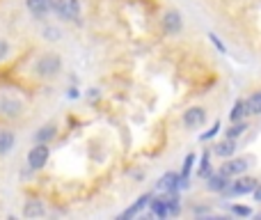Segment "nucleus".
I'll list each match as a JSON object with an SVG mask.
<instances>
[{
	"label": "nucleus",
	"instance_id": "15",
	"mask_svg": "<svg viewBox=\"0 0 261 220\" xmlns=\"http://www.w3.org/2000/svg\"><path fill=\"white\" fill-rule=\"evenodd\" d=\"M149 202H151V195H149V193H144L142 198H138V202H135L133 207H128L126 211H124V213H122V216H119V218H126V220H128V218H133L135 213H140V211H142V209L147 207Z\"/></svg>",
	"mask_w": 261,
	"mask_h": 220
},
{
	"label": "nucleus",
	"instance_id": "21",
	"mask_svg": "<svg viewBox=\"0 0 261 220\" xmlns=\"http://www.w3.org/2000/svg\"><path fill=\"white\" fill-rule=\"evenodd\" d=\"M208 165H211V154L204 152V154H202V163H199L197 175H199V177H208Z\"/></svg>",
	"mask_w": 261,
	"mask_h": 220
},
{
	"label": "nucleus",
	"instance_id": "11",
	"mask_svg": "<svg viewBox=\"0 0 261 220\" xmlns=\"http://www.w3.org/2000/svg\"><path fill=\"white\" fill-rule=\"evenodd\" d=\"M16 147V133L9 129H0V156H7Z\"/></svg>",
	"mask_w": 261,
	"mask_h": 220
},
{
	"label": "nucleus",
	"instance_id": "25",
	"mask_svg": "<svg viewBox=\"0 0 261 220\" xmlns=\"http://www.w3.org/2000/svg\"><path fill=\"white\" fill-rule=\"evenodd\" d=\"M218 131H220V121H216V124H213V126H211V129H208V131H206V133H202V138H199V140H204V142H206V140H211V138H213V135H216V133H218Z\"/></svg>",
	"mask_w": 261,
	"mask_h": 220
},
{
	"label": "nucleus",
	"instance_id": "16",
	"mask_svg": "<svg viewBox=\"0 0 261 220\" xmlns=\"http://www.w3.org/2000/svg\"><path fill=\"white\" fill-rule=\"evenodd\" d=\"M234 152H236V144H234V140L231 138H227V140H222L220 144H216V154L218 156H222V158L234 156Z\"/></svg>",
	"mask_w": 261,
	"mask_h": 220
},
{
	"label": "nucleus",
	"instance_id": "1",
	"mask_svg": "<svg viewBox=\"0 0 261 220\" xmlns=\"http://www.w3.org/2000/svg\"><path fill=\"white\" fill-rule=\"evenodd\" d=\"M35 71L39 78H58L62 74V58L58 53H41L35 62Z\"/></svg>",
	"mask_w": 261,
	"mask_h": 220
},
{
	"label": "nucleus",
	"instance_id": "22",
	"mask_svg": "<svg viewBox=\"0 0 261 220\" xmlns=\"http://www.w3.org/2000/svg\"><path fill=\"white\" fill-rule=\"evenodd\" d=\"M9 55H12V44H9L7 39H0V62L7 60Z\"/></svg>",
	"mask_w": 261,
	"mask_h": 220
},
{
	"label": "nucleus",
	"instance_id": "23",
	"mask_svg": "<svg viewBox=\"0 0 261 220\" xmlns=\"http://www.w3.org/2000/svg\"><path fill=\"white\" fill-rule=\"evenodd\" d=\"M44 37L48 41H58L60 39V30L58 28H44Z\"/></svg>",
	"mask_w": 261,
	"mask_h": 220
},
{
	"label": "nucleus",
	"instance_id": "19",
	"mask_svg": "<svg viewBox=\"0 0 261 220\" xmlns=\"http://www.w3.org/2000/svg\"><path fill=\"white\" fill-rule=\"evenodd\" d=\"M245 131H248V121H243V119H239V121H234V124L227 129V138H231V140H236L239 135H243Z\"/></svg>",
	"mask_w": 261,
	"mask_h": 220
},
{
	"label": "nucleus",
	"instance_id": "9",
	"mask_svg": "<svg viewBox=\"0 0 261 220\" xmlns=\"http://www.w3.org/2000/svg\"><path fill=\"white\" fill-rule=\"evenodd\" d=\"M181 28H184V21H181L179 12H167L165 16H163V30H165L167 35H176V32H181Z\"/></svg>",
	"mask_w": 261,
	"mask_h": 220
},
{
	"label": "nucleus",
	"instance_id": "27",
	"mask_svg": "<svg viewBox=\"0 0 261 220\" xmlns=\"http://www.w3.org/2000/svg\"><path fill=\"white\" fill-rule=\"evenodd\" d=\"M208 37H211V41H213V44H216V48H218V51H225V46H222V41L218 39L216 35H208Z\"/></svg>",
	"mask_w": 261,
	"mask_h": 220
},
{
	"label": "nucleus",
	"instance_id": "5",
	"mask_svg": "<svg viewBox=\"0 0 261 220\" xmlns=\"http://www.w3.org/2000/svg\"><path fill=\"white\" fill-rule=\"evenodd\" d=\"M53 3L55 0H25V7L37 21H44L53 12Z\"/></svg>",
	"mask_w": 261,
	"mask_h": 220
},
{
	"label": "nucleus",
	"instance_id": "6",
	"mask_svg": "<svg viewBox=\"0 0 261 220\" xmlns=\"http://www.w3.org/2000/svg\"><path fill=\"white\" fill-rule=\"evenodd\" d=\"M257 184L259 181L252 179V177H243V179H239V181H234V184L227 186L225 193L227 195H248V193H252V190L257 188Z\"/></svg>",
	"mask_w": 261,
	"mask_h": 220
},
{
	"label": "nucleus",
	"instance_id": "17",
	"mask_svg": "<svg viewBox=\"0 0 261 220\" xmlns=\"http://www.w3.org/2000/svg\"><path fill=\"white\" fill-rule=\"evenodd\" d=\"M23 216H25V218H39V216H44V207H41V202H35V200L25 202Z\"/></svg>",
	"mask_w": 261,
	"mask_h": 220
},
{
	"label": "nucleus",
	"instance_id": "29",
	"mask_svg": "<svg viewBox=\"0 0 261 220\" xmlns=\"http://www.w3.org/2000/svg\"><path fill=\"white\" fill-rule=\"evenodd\" d=\"M87 99L96 101V99H99V90H90V92H87Z\"/></svg>",
	"mask_w": 261,
	"mask_h": 220
},
{
	"label": "nucleus",
	"instance_id": "20",
	"mask_svg": "<svg viewBox=\"0 0 261 220\" xmlns=\"http://www.w3.org/2000/svg\"><path fill=\"white\" fill-rule=\"evenodd\" d=\"M245 115H248V108H245V101H236V106H234V110H231L229 119H231V121H239V119H243Z\"/></svg>",
	"mask_w": 261,
	"mask_h": 220
},
{
	"label": "nucleus",
	"instance_id": "14",
	"mask_svg": "<svg viewBox=\"0 0 261 220\" xmlns=\"http://www.w3.org/2000/svg\"><path fill=\"white\" fill-rule=\"evenodd\" d=\"M55 135H58V126H55V124H44L35 133V142H46V144H48Z\"/></svg>",
	"mask_w": 261,
	"mask_h": 220
},
{
	"label": "nucleus",
	"instance_id": "24",
	"mask_svg": "<svg viewBox=\"0 0 261 220\" xmlns=\"http://www.w3.org/2000/svg\"><path fill=\"white\" fill-rule=\"evenodd\" d=\"M231 211H234L236 216H241V218H248V216H252V211H250L248 207H241V204H234V207H231Z\"/></svg>",
	"mask_w": 261,
	"mask_h": 220
},
{
	"label": "nucleus",
	"instance_id": "28",
	"mask_svg": "<svg viewBox=\"0 0 261 220\" xmlns=\"http://www.w3.org/2000/svg\"><path fill=\"white\" fill-rule=\"evenodd\" d=\"M252 195H254V200H257V202H261V184H257V188L252 190Z\"/></svg>",
	"mask_w": 261,
	"mask_h": 220
},
{
	"label": "nucleus",
	"instance_id": "26",
	"mask_svg": "<svg viewBox=\"0 0 261 220\" xmlns=\"http://www.w3.org/2000/svg\"><path fill=\"white\" fill-rule=\"evenodd\" d=\"M67 96H69V99H78V96H81V92H78V87H69Z\"/></svg>",
	"mask_w": 261,
	"mask_h": 220
},
{
	"label": "nucleus",
	"instance_id": "2",
	"mask_svg": "<svg viewBox=\"0 0 261 220\" xmlns=\"http://www.w3.org/2000/svg\"><path fill=\"white\" fill-rule=\"evenodd\" d=\"M53 12L58 14V18H62V21L81 23V0H55Z\"/></svg>",
	"mask_w": 261,
	"mask_h": 220
},
{
	"label": "nucleus",
	"instance_id": "4",
	"mask_svg": "<svg viewBox=\"0 0 261 220\" xmlns=\"http://www.w3.org/2000/svg\"><path fill=\"white\" fill-rule=\"evenodd\" d=\"M48 158H50L48 144H46V142H37L35 147L28 152V167H30V170H41V167L48 163Z\"/></svg>",
	"mask_w": 261,
	"mask_h": 220
},
{
	"label": "nucleus",
	"instance_id": "8",
	"mask_svg": "<svg viewBox=\"0 0 261 220\" xmlns=\"http://www.w3.org/2000/svg\"><path fill=\"white\" fill-rule=\"evenodd\" d=\"M229 175L227 172H216V175H208V181H206V188L213 190V193H225L227 186H229Z\"/></svg>",
	"mask_w": 261,
	"mask_h": 220
},
{
	"label": "nucleus",
	"instance_id": "18",
	"mask_svg": "<svg viewBox=\"0 0 261 220\" xmlns=\"http://www.w3.org/2000/svg\"><path fill=\"white\" fill-rule=\"evenodd\" d=\"M245 108H248V115H261V90L254 92V94L245 101Z\"/></svg>",
	"mask_w": 261,
	"mask_h": 220
},
{
	"label": "nucleus",
	"instance_id": "7",
	"mask_svg": "<svg viewBox=\"0 0 261 220\" xmlns=\"http://www.w3.org/2000/svg\"><path fill=\"white\" fill-rule=\"evenodd\" d=\"M204 121H206V110L199 108V106L188 108L184 112V124L188 126V129H197V126H202Z\"/></svg>",
	"mask_w": 261,
	"mask_h": 220
},
{
	"label": "nucleus",
	"instance_id": "12",
	"mask_svg": "<svg viewBox=\"0 0 261 220\" xmlns=\"http://www.w3.org/2000/svg\"><path fill=\"white\" fill-rule=\"evenodd\" d=\"M248 170V158H231V161L225 163L222 172H227L229 177H236V175H243Z\"/></svg>",
	"mask_w": 261,
	"mask_h": 220
},
{
	"label": "nucleus",
	"instance_id": "10",
	"mask_svg": "<svg viewBox=\"0 0 261 220\" xmlns=\"http://www.w3.org/2000/svg\"><path fill=\"white\" fill-rule=\"evenodd\" d=\"M179 181H181V175H176V172H165V175L158 179V188L165 190V193H176V190H179Z\"/></svg>",
	"mask_w": 261,
	"mask_h": 220
},
{
	"label": "nucleus",
	"instance_id": "13",
	"mask_svg": "<svg viewBox=\"0 0 261 220\" xmlns=\"http://www.w3.org/2000/svg\"><path fill=\"white\" fill-rule=\"evenodd\" d=\"M149 209H151V216H156V218H167V216H170L167 198H151V202H149Z\"/></svg>",
	"mask_w": 261,
	"mask_h": 220
},
{
	"label": "nucleus",
	"instance_id": "3",
	"mask_svg": "<svg viewBox=\"0 0 261 220\" xmlns=\"http://www.w3.org/2000/svg\"><path fill=\"white\" fill-rule=\"evenodd\" d=\"M23 110H25V104H23L18 96L0 94V117H5V119H16V117L23 115Z\"/></svg>",
	"mask_w": 261,
	"mask_h": 220
}]
</instances>
